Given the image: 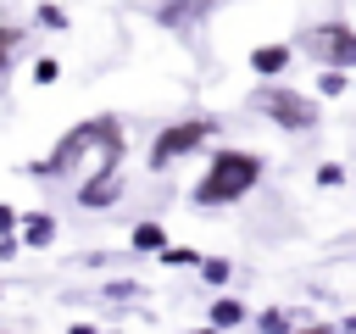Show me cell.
<instances>
[{
    "instance_id": "cell-8",
    "label": "cell",
    "mask_w": 356,
    "mask_h": 334,
    "mask_svg": "<svg viewBox=\"0 0 356 334\" xmlns=\"http://www.w3.org/2000/svg\"><path fill=\"white\" fill-rule=\"evenodd\" d=\"M17 239H22L28 250H44V245L56 239V217H50V212H22V228H17Z\"/></svg>"
},
{
    "instance_id": "cell-23",
    "label": "cell",
    "mask_w": 356,
    "mask_h": 334,
    "mask_svg": "<svg viewBox=\"0 0 356 334\" xmlns=\"http://www.w3.org/2000/svg\"><path fill=\"white\" fill-rule=\"evenodd\" d=\"M67 334H100V328H95V323H72Z\"/></svg>"
},
{
    "instance_id": "cell-10",
    "label": "cell",
    "mask_w": 356,
    "mask_h": 334,
    "mask_svg": "<svg viewBox=\"0 0 356 334\" xmlns=\"http://www.w3.org/2000/svg\"><path fill=\"white\" fill-rule=\"evenodd\" d=\"M134 250H145V256H161V250H167V228H161L156 217L134 223Z\"/></svg>"
},
{
    "instance_id": "cell-1",
    "label": "cell",
    "mask_w": 356,
    "mask_h": 334,
    "mask_svg": "<svg viewBox=\"0 0 356 334\" xmlns=\"http://www.w3.org/2000/svg\"><path fill=\"white\" fill-rule=\"evenodd\" d=\"M111 167H122V128H117V117H83L39 161H28V173L44 178V184H61L72 173L89 178V173H111Z\"/></svg>"
},
{
    "instance_id": "cell-17",
    "label": "cell",
    "mask_w": 356,
    "mask_h": 334,
    "mask_svg": "<svg viewBox=\"0 0 356 334\" xmlns=\"http://www.w3.org/2000/svg\"><path fill=\"white\" fill-rule=\"evenodd\" d=\"M312 178H317L323 189H339V184H345V167H339V161H323V167H317Z\"/></svg>"
},
{
    "instance_id": "cell-21",
    "label": "cell",
    "mask_w": 356,
    "mask_h": 334,
    "mask_svg": "<svg viewBox=\"0 0 356 334\" xmlns=\"http://www.w3.org/2000/svg\"><path fill=\"white\" fill-rule=\"evenodd\" d=\"M17 250H22V239H17V234H0V262H6V256H17Z\"/></svg>"
},
{
    "instance_id": "cell-2",
    "label": "cell",
    "mask_w": 356,
    "mask_h": 334,
    "mask_svg": "<svg viewBox=\"0 0 356 334\" xmlns=\"http://www.w3.org/2000/svg\"><path fill=\"white\" fill-rule=\"evenodd\" d=\"M261 173H267V161H261L256 150L222 145V150H211V161H206L200 184L189 189V200H195V206H234V200H245V195L261 184Z\"/></svg>"
},
{
    "instance_id": "cell-19",
    "label": "cell",
    "mask_w": 356,
    "mask_h": 334,
    "mask_svg": "<svg viewBox=\"0 0 356 334\" xmlns=\"http://www.w3.org/2000/svg\"><path fill=\"white\" fill-rule=\"evenodd\" d=\"M17 45H22V28L17 22H0V56H11Z\"/></svg>"
},
{
    "instance_id": "cell-3",
    "label": "cell",
    "mask_w": 356,
    "mask_h": 334,
    "mask_svg": "<svg viewBox=\"0 0 356 334\" xmlns=\"http://www.w3.org/2000/svg\"><path fill=\"white\" fill-rule=\"evenodd\" d=\"M222 134V122L217 117H184V122H161L156 128V139H150V150H145V167L150 173H167L172 161H184V156H195V150H206L211 139Z\"/></svg>"
},
{
    "instance_id": "cell-25",
    "label": "cell",
    "mask_w": 356,
    "mask_h": 334,
    "mask_svg": "<svg viewBox=\"0 0 356 334\" xmlns=\"http://www.w3.org/2000/svg\"><path fill=\"white\" fill-rule=\"evenodd\" d=\"M6 61H11V56H0V78H6Z\"/></svg>"
},
{
    "instance_id": "cell-15",
    "label": "cell",
    "mask_w": 356,
    "mask_h": 334,
    "mask_svg": "<svg viewBox=\"0 0 356 334\" xmlns=\"http://www.w3.org/2000/svg\"><path fill=\"white\" fill-rule=\"evenodd\" d=\"M256 328H261V334H289V317H284L278 306H267V312L256 317Z\"/></svg>"
},
{
    "instance_id": "cell-20",
    "label": "cell",
    "mask_w": 356,
    "mask_h": 334,
    "mask_svg": "<svg viewBox=\"0 0 356 334\" xmlns=\"http://www.w3.org/2000/svg\"><path fill=\"white\" fill-rule=\"evenodd\" d=\"M17 228H22V212H17V206H6V200H0V234H17Z\"/></svg>"
},
{
    "instance_id": "cell-12",
    "label": "cell",
    "mask_w": 356,
    "mask_h": 334,
    "mask_svg": "<svg viewBox=\"0 0 356 334\" xmlns=\"http://www.w3.org/2000/svg\"><path fill=\"white\" fill-rule=\"evenodd\" d=\"M345 89H350L345 67H323V72H317V95H323V100H334V95H345Z\"/></svg>"
},
{
    "instance_id": "cell-9",
    "label": "cell",
    "mask_w": 356,
    "mask_h": 334,
    "mask_svg": "<svg viewBox=\"0 0 356 334\" xmlns=\"http://www.w3.org/2000/svg\"><path fill=\"white\" fill-rule=\"evenodd\" d=\"M284 67H289V45H256L250 50V72L256 78H278Z\"/></svg>"
},
{
    "instance_id": "cell-22",
    "label": "cell",
    "mask_w": 356,
    "mask_h": 334,
    "mask_svg": "<svg viewBox=\"0 0 356 334\" xmlns=\"http://www.w3.org/2000/svg\"><path fill=\"white\" fill-rule=\"evenodd\" d=\"M289 334H339L334 323H306V328H289Z\"/></svg>"
},
{
    "instance_id": "cell-4",
    "label": "cell",
    "mask_w": 356,
    "mask_h": 334,
    "mask_svg": "<svg viewBox=\"0 0 356 334\" xmlns=\"http://www.w3.org/2000/svg\"><path fill=\"white\" fill-rule=\"evenodd\" d=\"M250 106H256L273 128H284V134H312V128L323 122L317 95H300V89H289V84H261V89L250 95Z\"/></svg>"
},
{
    "instance_id": "cell-18",
    "label": "cell",
    "mask_w": 356,
    "mask_h": 334,
    "mask_svg": "<svg viewBox=\"0 0 356 334\" xmlns=\"http://www.w3.org/2000/svg\"><path fill=\"white\" fill-rule=\"evenodd\" d=\"M33 17H39L44 28H67V11H61V6H50V0H39V11H33Z\"/></svg>"
},
{
    "instance_id": "cell-14",
    "label": "cell",
    "mask_w": 356,
    "mask_h": 334,
    "mask_svg": "<svg viewBox=\"0 0 356 334\" xmlns=\"http://www.w3.org/2000/svg\"><path fill=\"white\" fill-rule=\"evenodd\" d=\"M200 278H206V284H228V278H234V267H228L222 256H200Z\"/></svg>"
},
{
    "instance_id": "cell-16",
    "label": "cell",
    "mask_w": 356,
    "mask_h": 334,
    "mask_svg": "<svg viewBox=\"0 0 356 334\" xmlns=\"http://www.w3.org/2000/svg\"><path fill=\"white\" fill-rule=\"evenodd\" d=\"M56 78H61V61L56 56H39L33 61V84H56Z\"/></svg>"
},
{
    "instance_id": "cell-24",
    "label": "cell",
    "mask_w": 356,
    "mask_h": 334,
    "mask_svg": "<svg viewBox=\"0 0 356 334\" xmlns=\"http://www.w3.org/2000/svg\"><path fill=\"white\" fill-rule=\"evenodd\" d=\"M195 334H222V328H211V323H206V328H195Z\"/></svg>"
},
{
    "instance_id": "cell-6",
    "label": "cell",
    "mask_w": 356,
    "mask_h": 334,
    "mask_svg": "<svg viewBox=\"0 0 356 334\" xmlns=\"http://www.w3.org/2000/svg\"><path fill=\"white\" fill-rule=\"evenodd\" d=\"M117 200H122V167L89 173V178L78 184V206H83V212H106V206H117Z\"/></svg>"
},
{
    "instance_id": "cell-7",
    "label": "cell",
    "mask_w": 356,
    "mask_h": 334,
    "mask_svg": "<svg viewBox=\"0 0 356 334\" xmlns=\"http://www.w3.org/2000/svg\"><path fill=\"white\" fill-rule=\"evenodd\" d=\"M150 11H156V22H161L167 33H195L200 17L211 11V0H156Z\"/></svg>"
},
{
    "instance_id": "cell-13",
    "label": "cell",
    "mask_w": 356,
    "mask_h": 334,
    "mask_svg": "<svg viewBox=\"0 0 356 334\" xmlns=\"http://www.w3.org/2000/svg\"><path fill=\"white\" fill-rule=\"evenodd\" d=\"M161 262H167V267H200V250H195V245H167Z\"/></svg>"
},
{
    "instance_id": "cell-26",
    "label": "cell",
    "mask_w": 356,
    "mask_h": 334,
    "mask_svg": "<svg viewBox=\"0 0 356 334\" xmlns=\"http://www.w3.org/2000/svg\"><path fill=\"white\" fill-rule=\"evenodd\" d=\"M0 301H6V289H0Z\"/></svg>"
},
{
    "instance_id": "cell-5",
    "label": "cell",
    "mask_w": 356,
    "mask_h": 334,
    "mask_svg": "<svg viewBox=\"0 0 356 334\" xmlns=\"http://www.w3.org/2000/svg\"><path fill=\"white\" fill-rule=\"evenodd\" d=\"M306 56L317 61V67H356V28L350 22H339V17H328V22H317V28H306Z\"/></svg>"
},
{
    "instance_id": "cell-11",
    "label": "cell",
    "mask_w": 356,
    "mask_h": 334,
    "mask_svg": "<svg viewBox=\"0 0 356 334\" xmlns=\"http://www.w3.org/2000/svg\"><path fill=\"white\" fill-rule=\"evenodd\" d=\"M245 317H250V312H245L239 301H228V295H222V301H211V317H206V323H211V328H239Z\"/></svg>"
}]
</instances>
